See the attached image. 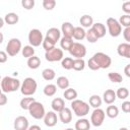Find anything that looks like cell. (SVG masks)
<instances>
[{
  "label": "cell",
  "instance_id": "cell-1",
  "mask_svg": "<svg viewBox=\"0 0 130 130\" xmlns=\"http://www.w3.org/2000/svg\"><path fill=\"white\" fill-rule=\"evenodd\" d=\"M20 80L15 78V77H11V76H5L1 79L0 82V87L2 92L7 93V92H13L16 91L17 89L20 88Z\"/></svg>",
  "mask_w": 130,
  "mask_h": 130
},
{
  "label": "cell",
  "instance_id": "cell-2",
  "mask_svg": "<svg viewBox=\"0 0 130 130\" xmlns=\"http://www.w3.org/2000/svg\"><path fill=\"white\" fill-rule=\"evenodd\" d=\"M38 88V83L32 77H26L20 84V92L24 96H31Z\"/></svg>",
  "mask_w": 130,
  "mask_h": 130
},
{
  "label": "cell",
  "instance_id": "cell-3",
  "mask_svg": "<svg viewBox=\"0 0 130 130\" xmlns=\"http://www.w3.org/2000/svg\"><path fill=\"white\" fill-rule=\"evenodd\" d=\"M71 111H73L77 117L83 118L89 113V105L84 101L76 99L71 102Z\"/></svg>",
  "mask_w": 130,
  "mask_h": 130
},
{
  "label": "cell",
  "instance_id": "cell-4",
  "mask_svg": "<svg viewBox=\"0 0 130 130\" xmlns=\"http://www.w3.org/2000/svg\"><path fill=\"white\" fill-rule=\"evenodd\" d=\"M92 60L95 62V64L98 65V67L100 69H107L111 66L112 64V59L109 55L103 53V52H98L95 53L92 57Z\"/></svg>",
  "mask_w": 130,
  "mask_h": 130
},
{
  "label": "cell",
  "instance_id": "cell-5",
  "mask_svg": "<svg viewBox=\"0 0 130 130\" xmlns=\"http://www.w3.org/2000/svg\"><path fill=\"white\" fill-rule=\"evenodd\" d=\"M28 113L29 115L36 119V120H40V119H43L45 114H46V111H45V107L42 103L40 102H37L35 101L34 103H31V105L29 106L28 108Z\"/></svg>",
  "mask_w": 130,
  "mask_h": 130
},
{
  "label": "cell",
  "instance_id": "cell-6",
  "mask_svg": "<svg viewBox=\"0 0 130 130\" xmlns=\"http://www.w3.org/2000/svg\"><path fill=\"white\" fill-rule=\"evenodd\" d=\"M22 49V45L19 39L17 38H12L8 41L7 45H6V54L10 57H14L16 56Z\"/></svg>",
  "mask_w": 130,
  "mask_h": 130
},
{
  "label": "cell",
  "instance_id": "cell-7",
  "mask_svg": "<svg viewBox=\"0 0 130 130\" xmlns=\"http://www.w3.org/2000/svg\"><path fill=\"white\" fill-rule=\"evenodd\" d=\"M107 27H108V31L110 34L111 37L113 38H117L121 35L122 32V26L120 25L119 21L117 19H115L114 17H109L107 19Z\"/></svg>",
  "mask_w": 130,
  "mask_h": 130
},
{
  "label": "cell",
  "instance_id": "cell-8",
  "mask_svg": "<svg viewBox=\"0 0 130 130\" xmlns=\"http://www.w3.org/2000/svg\"><path fill=\"white\" fill-rule=\"evenodd\" d=\"M68 52L75 59H83V57L86 55V48L81 43L73 42V44L70 47V49L68 50Z\"/></svg>",
  "mask_w": 130,
  "mask_h": 130
},
{
  "label": "cell",
  "instance_id": "cell-9",
  "mask_svg": "<svg viewBox=\"0 0 130 130\" xmlns=\"http://www.w3.org/2000/svg\"><path fill=\"white\" fill-rule=\"evenodd\" d=\"M27 38H28V42H29L30 46L34 47V48L41 46L42 43H43V40H44L42 31L40 29H38V28L30 29L29 32H28V37Z\"/></svg>",
  "mask_w": 130,
  "mask_h": 130
},
{
  "label": "cell",
  "instance_id": "cell-10",
  "mask_svg": "<svg viewBox=\"0 0 130 130\" xmlns=\"http://www.w3.org/2000/svg\"><path fill=\"white\" fill-rule=\"evenodd\" d=\"M105 117H106V114L104 110H102L101 108L94 109L90 115V124L93 125L94 127H100L103 125L105 121Z\"/></svg>",
  "mask_w": 130,
  "mask_h": 130
},
{
  "label": "cell",
  "instance_id": "cell-11",
  "mask_svg": "<svg viewBox=\"0 0 130 130\" xmlns=\"http://www.w3.org/2000/svg\"><path fill=\"white\" fill-rule=\"evenodd\" d=\"M45 58L49 62H58L64 58V53H63L62 49L55 47V48H53L50 51H47L45 53Z\"/></svg>",
  "mask_w": 130,
  "mask_h": 130
},
{
  "label": "cell",
  "instance_id": "cell-12",
  "mask_svg": "<svg viewBox=\"0 0 130 130\" xmlns=\"http://www.w3.org/2000/svg\"><path fill=\"white\" fill-rule=\"evenodd\" d=\"M13 127H14V130H27L29 127V122L26 117L18 116L14 120Z\"/></svg>",
  "mask_w": 130,
  "mask_h": 130
},
{
  "label": "cell",
  "instance_id": "cell-13",
  "mask_svg": "<svg viewBox=\"0 0 130 130\" xmlns=\"http://www.w3.org/2000/svg\"><path fill=\"white\" fill-rule=\"evenodd\" d=\"M43 119H44V123H45V125L47 127H54L57 124V121H58L57 114L54 111L47 112Z\"/></svg>",
  "mask_w": 130,
  "mask_h": 130
},
{
  "label": "cell",
  "instance_id": "cell-14",
  "mask_svg": "<svg viewBox=\"0 0 130 130\" xmlns=\"http://www.w3.org/2000/svg\"><path fill=\"white\" fill-rule=\"evenodd\" d=\"M46 39H48L49 41L53 42L54 44H56L58 41H60L61 39V31L60 29H58L57 27H51L47 30L46 32Z\"/></svg>",
  "mask_w": 130,
  "mask_h": 130
},
{
  "label": "cell",
  "instance_id": "cell-15",
  "mask_svg": "<svg viewBox=\"0 0 130 130\" xmlns=\"http://www.w3.org/2000/svg\"><path fill=\"white\" fill-rule=\"evenodd\" d=\"M59 119L63 124H69L72 121V111L69 108H64L59 112Z\"/></svg>",
  "mask_w": 130,
  "mask_h": 130
},
{
  "label": "cell",
  "instance_id": "cell-16",
  "mask_svg": "<svg viewBox=\"0 0 130 130\" xmlns=\"http://www.w3.org/2000/svg\"><path fill=\"white\" fill-rule=\"evenodd\" d=\"M90 28H91L92 31L95 34V36L98 37V39L104 38L105 35H106V32H107L106 26H105V24H103L102 22H95V23H93Z\"/></svg>",
  "mask_w": 130,
  "mask_h": 130
},
{
  "label": "cell",
  "instance_id": "cell-17",
  "mask_svg": "<svg viewBox=\"0 0 130 130\" xmlns=\"http://www.w3.org/2000/svg\"><path fill=\"white\" fill-rule=\"evenodd\" d=\"M117 53L121 57L130 58V44L129 43H121L117 47Z\"/></svg>",
  "mask_w": 130,
  "mask_h": 130
},
{
  "label": "cell",
  "instance_id": "cell-18",
  "mask_svg": "<svg viewBox=\"0 0 130 130\" xmlns=\"http://www.w3.org/2000/svg\"><path fill=\"white\" fill-rule=\"evenodd\" d=\"M62 34H63V37H67V38H72L73 37V31H74V26L71 22H68V21H65L62 23V26H61V30H60Z\"/></svg>",
  "mask_w": 130,
  "mask_h": 130
},
{
  "label": "cell",
  "instance_id": "cell-19",
  "mask_svg": "<svg viewBox=\"0 0 130 130\" xmlns=\"http://www.w3.org/2000/svg\"><path fill=\"white\" fill-rule=\"evenodd\" d=\"M90 122L89 120L85 119V118H79L76 122H75V126H74V130H89L90 129Z\"/></svg>",
  "mask_w": 130,
  "mask_h": 130
},
{
  "label": "cell",
  "instance_id": "cell-20",
  "mask_svg": "<svg viewBox=\"0 0 130 130\" xmlns=\"http://www.w3.org/2000/svg\"><path fill=\"white\" fill-rule=\"evenodd\" d=\"M116 99V92L114 89H106V91L103 94V101L108 105L114 104Z\"/></svg>",
  "mask_w": 130,
  "mask_h": 130
},
{
  "label": "cell",
  "instance_id": "cell-21",
  "mask_svg": "<svg viewBox=\"0 0 130 130\" xmlns=\"http://www.w3.org/2000/svg\"><path fill=\"white\" fill-rule=\"evenodd\" d=\"M51 107L53 109V111L56 113V112H60L62 111L64 108H65V102L63 99L61 98H55L52 102H51Z\"/></svg>",
  "mask_w": 130,
  "mask_h": 130
},
{
  "label": "cell",
  "instance_id": "cell-22",
  "mask_svg": "<svg viewBox=\"0 0 130 130\" xmlns=\"http://www.w3.org/2000/svg\"><path fill=\"white\" fill-rule=\"evenodd\" d=\"M79 23L81 24V27H86V28H90L91 25L93 24V18L89 15V14H84L80 17L79 19Z\"/></svg>",
  "mask_w": 130,
  "mask_h": 130
},
{
  "label": "cell",
  "instance_id": "cell-23",
  "mask_svg": "<svg viewBox=\"0 0 130 130\" xmlns=\"http://www.w3.org/2000/svg\"><path fill=\"white\" fill-rule=\"evenodd\" d=\"M18 20H19V17L14 12H9L4 16V22L7 24H10V25L16 24L18 22Z\"/></svg>",
  "mask_w": 130,
  "mask_h": 130
},
{
  "label": "cell",
  "instance_id": "cell-24",
  "mask_svg": "<svg viewBox=\"0 0 130 130\" xmlns=\"http://www.w3.org/2000/svg\"><path fill=\"white\" fill-rule=\"evenodd\" d=\"M26 64H27L29 69H32V70L38 69L40 67V65H41V59L38 56H32V57L27 59Z\"/></svg>",
  "mask_w": 130,
  "mask_h": 130
},
{
  "label": "cell",
  "instance_id": "cell-25",
  "mask_svg": "<svg viewBox=\"0 0 130 130\" xmlns=\"http://www.w3.org/2000/svg\"><path fill=\"white\" fill-rule=\"evenodd\" d=\"M77 95H78L77 91H76L74 88H71V87H68V88L65 89L64 92H63V96L65 98V100L71 101V102L74 101V100H76Z\"/></svg>",
  "mask_w": 130,
  "mask_h": 130
},
{
  "label": "cell",
  "instance_id": "cell-26",
  "mask_svg": "<svg viewBox=\"0 0 130 130\" xmlns=\"http://www.w3.org/2000/svg\"><path fill=\"white\" fill-rule=\"evenodd\" d=\"M109 118L111 119H114V118H117L118 115H119V109L117 106H114V105H110L107 107L106 109V113H105Z\"/></svg>",
  "mask_w": 130,
  "mask_h": 130
},
{
  "label": "cell",
  "instance_id": "cell-27",
  "mask_svg": "<svg viewBox=\"0 0 130 130\" xmlns=\"http://www.w3.org/2000/svg\"><path fill=\"white\" fill-rule=\"evenodd\" d=\"M72 38H74L77 41H82L83 39H85V30H84V28L81 27V26H75Z\"/></svg>",
  "mask_w": 130,
  "mask_h": 130
},
{
  "label": "cell",
  "instance_id": "cell-28",
  "mask_svg": "<svg viewBox=\"0 0 130 130\" xmlns=\"http://www.w3.org/2000/svg\"><path fill=\"white\" fill-rule=\"evenodd\" d=\"M42 76H43V78L45 80L51 81L56 77V72L52 68H46V69H44L42 71Z\"/></svg>",
  "mask_w": 130,
  "mask_h": 130
},
{
  "label": "cell",
  "instance_id": "cell-29",
  "mask_svg": "<svg viewBox=\"0 0 130 130\" xmlns=\"http://www.w3.org/2000/svg\"><path fill=\"white\" fill-rule=\"evenodd\" d=\"M102 103H103V100L100 95L98 94H92L90 98H89V106L94 108V109H98L102 106Z\"/></svg>",
  "mask_w": 130,
  "mask_h": 130
},
{
  "label": "cell",
  "instance_id": "cell-30",
  "mask_svg": "<svg viewBox=\"0 0 130 130\" xmlns=\"http://www.w3.org/2000/svg\"><path fill=\"white\" fill-rule=\"evenodd\" d=\"M73 44V40L72 38H67V37H62L60 39V46L62 48V51L65 50V51H68L70 49V47L72 46Z\"/></svg>",
  "mask_w": 130,
  "mask_h": 130
},
{
  "label": "cell",
  "instance_id": "cell-31",
  "mask_svg": "<svg viewBox=\"0 0 130 130\" xmlns=\"http://www.w3.org/2000/svg\"><path fill=\"white\" fill-rule=\"evenodd\" d=\"M43 92H44V94H45L46 96H53V95H55L56 92H57V86H56L55 84L49 83V84H47V85L44 87Z\"/></svg>",
  "mask_w": 130,
  "mask_h": 130
},
{
  "label": "cell",
  "instance_id": "cell-32",
  "mask_svg": "<svg viewBox=\"0 0 130 130\" xmlns=\"http://www.w3.org/2000/svg\"><path fill=\"white\" fill-rule=\"evenodd\" d=\"M36 100H35V98H31V96H24V98H22L21 100H20V102H19V106H20V108L22 109V110H28V108H29V106L31 105V103H34Z\"/></svg>",
  "mask_w": 130,
  "mask_h": 130
},
{
  "label": "cell",
  "instance_id": "cell-33",
  "mask_svg": "<svg viewBox=\"0 0 130 130\" xmlns=\"http://www.w3.org/2000/svg\"><path fill=\"white\" fill-rule=\"evenodd\" d=\"M69 84H70L69 79H68L66 76H59V77L57 78V86H58L59 88L65 90V89H67V88L69 87Z\"/></svg>",
  "mask_w": 130,
  "mask_h": 130
},
{
  "label": "cell",
  "instance_id": "cell-34",
  "mask_svg": "<svg viewBox=\"0 0 130 130\" xmlns=\"http://www.w3.org/2000/svg\"><path fill=\"white\" fill-rule=\"evenodd\" d=\"M21 54L24 58H30L32 56H35V49L34 47H31L30 45H27V46H24L22 49H21Z\"/></svg>",
  "mask_w": 130,
  "mask_h": 130
},
{
  "label": "cell",
  "instance_id": "cell-35",
  "mask_svg": "<svg viewBox=\"0 0 130 130\" xmlns=\"http://www.w3.org/2000/svg\"><path fill=\"white\" fill-rule=\"evenodd\" d=\"M85 68V61L83 59H74L73 60V65L72 69L75 71H82Z\"/></svg>",
  "mask_w": 130,
  "mask_h": 130
},
{
  "label": "cell",
  "instance_id": "cell-36",
  "mask_svg": "<svg viewBox=\"0 0 130 130\" xmlns=\"http://www.w3.org/2000/svg\"><path fill=\"white\" fill-rule=\"evenodd\" d=\"M108 78L113 83H120V82L123 81L122 75L120 73H118V72H109L108 73Z\"/></svg>",
  "mask_w": 130,
  "mask_h": 130
},
{
  "label": "cell",
  "instance_id": "cell-37",
  "mask_svg": "<svg viewBox=\"0 0 130 130\" xmlns=\"http://www.w3.org/2000/svg\"><path fill=\"white\" fill-rule=\"evenodd\" d=\"M116 92V98L121 100H126L129 96V90L127 87H119Z\"/></svg>",
  "mask_w": 130,
  "mask_h": 130
},
{
  "label": "cell",
  "instance_id": "cell-38",
  "mask_svg": "<svg viewBox=\"0 0 130 130\" xmlns=\"http://www.w3.org/2000/svg\"><path fill=\"white\" fill-rule=\"evenodd\" d=\"M72 65H73V59L71 57H65L61 60V66L66 70L72 69Z\"/></svg>",
  "mask_w": 130,
  "mask_h": 130
},
{
  "label": "cell",
  "instance_id": "cell-39",
  "mask_svg": "<svg viewBox=\"0 0 130 130\" xmlns=\"http://www.w3.org/2000/svg\"><path fill=\"white\" fill-rule=\"evenodd\" d=\"M85 39H86V41H87L88 43H91V44L98 42V40H99L98 37L95 36V34L92 31L91 28H88V30L85 31Z\"/></svg>",
  "mask_w": 130,
  "mask_h": 130
},
{
  "label": "cell",
  "instance_id": "cell-40",
  "mask_svg": "<svg viewBox=\"0 0 130 130\" xmlns=\"http://www.w3.org/2000/svg\"><path fill=\"white\" fill-rule=\"evenodd\" d=\"M121 26L124 27H130V15L129 14H124L120 17V19L118 20Z\"/></svg>",
  "mask_w": 130,
  "mask_h": 130
},
{
  "label": "cell",
  "instance_id": "cell-41",
  "mask_svg": "<svg viewBox=\"0 0 130 130\" xmlns=\"http://www.w3.org/2000/svg\"><path fill=\"white\" fill-rule=\"evenodd\" d=\"M56 6V1L55 0H44L43 1V7L46 10H53Z\"/></svg>",
  "mask_w": 130,
  "mask_h": 130
},
{
  "label": "cell",
  "instance_id": "cell-42",
  "mask_svg": "<svg viewBox=\"0 0 130 130\" xmlns=\"http://www.w3.org/2000/svg\"><path fill=\"white\" fill-rule=\"evenodd\" d=\"M55 45H56V44H54L53 42L49 41V40L46 39V38L43 40V43H42V46H43V48L45 49L46 52H47V51H50V50L53 49V48H55Z\"/></svg>",
  "mask_w": 130,
  "mask_h": 130
},
{
  "label": "cell",
  "instance_id": "cell-43",
  "mask_svg": "<svg viewBox=\"0 0 130 130\" xmlns=\"http://www.w3.org/2000/svg\"><path fill=\"white\" fill-rule=\"evenodd\" d=\"M21 6L26 10H30L35 6V0H22L21 1Z\"/></svg>",
  "mask_w": 130,
  "mask_h": 130
},
{
  "label": "cell",
  "instance_id": "cell-44",
  "mask_svg": "<svg viewBox=\"0 0 130 130\" xmlns=\"http://www.w3.org/2000/svg\"><path fill=\"white\" fill-rule=\"evenodd\" d=\"M87 66H88L89 69H91V70H93V71L100 69V68L98 67V65L95 64V62L92 60V58H89V59H88V61H87Z\"/></svg>",
  "mask_w": 130,
  "mask_h": 130
},
{
  "label": "cell",
  "instance_id": "cell-45",
  "mask_svg": "<svg viewBox=\"0 0 130 130\" xmlns=\"http://www.w3.org/2000/svg\"><path fill=\"white\" fill-rule=\"evenodd\" d=\"M122 111L126 114H128L130 112V102L129 101H125L122 103Z\"/></svg>",
  "mask_w": 130,
  "mask_h": 130
},
{
  "label": "cell",
  "instance_id": "cell-46",
  "mask_svg": "<svg viewBox=\"0 0 130 130\" xmlns=\"http://www.w3.org/2000/svg\"><path fill=\"white\" fill-rule=\"evenodd\" d=\"M123 37L126 41V43L130 42V27H125L123 30Z\"/></svg>",
  "mask_w": 130,
  "mask_h": 130
},
{
  "label": "cell",
  "instance_id": "cell-47",
  "mask_svg": "<svg viewBox=\"0 0 130 130\" xmlns=\"http://www.w3.org/2000/svg\"><path fill=\"white\" fill-rule=\"evenodd\" d=\"M122 10L126 13V14H129L130 13V1H127V2H124L123 5H122Z\"/></svg>",
  "mask_w": 130,
  "mask_h": 130
},
{
  "label": "cell",
  "instance_id": "cell-48",
  "mask_svg": "<svg viewBox=\"0 0 130 130\" xmlns=\"http://www.w3.org/2000/svg\"><path fill=\"white\" fill-rule=\"evenodd\" d=\"M7 102H8L7 95H6L4 92H1V93H0V106H4V105H6Z\"/></svg>",
  "mask_w": 130,
  "mask_h": 130
},
{
  "label": "cell",
  "instance_id": "cell-49",
  "mask_svg": "<svg viewBox=\"0 0 130 130\" xmlns=\"http://www.w3.org/2000/svg\"><path fill=\"white\" fill-rule=\"evenodd\" d=\"M8 59V55L4 51H0V63H5Z\"/></svg>",
  "mask_w": 130,
  "mask_h": 130
},
{
  "label": "cell",
  "instance_id": "cell-50",
  "mask_svg": "<svg viewBox=\"0 0 130 130\" xmlns=\"http://www.w3.org/2000/svg\"><path fill=\"white\" fill-rule=\"evenodd\" d=\"M124 72H125V74H126L127 77H130V64H127L126 65V67L124 69Z\"/></svg>",
  "mask_w": 130,
  "mask_h": 130
},
{
  "label": "cell",
  "instance_id": "cell-51",
  "mask_svg": "<svg viewBox=\"0 0 130 130\" xmlns=\"http://www.w3.org/2000/svg\"><path fill=\"white\" fill-rule=\"evenodd\" d=\"M27 130H42V129H41V127L39 125H31V126L28 127Z\"/></svg>",
  "mask_w": 130,
  "mask_h": 130
},
{
  "label": "cell",
  "instance_id": "cell-52",
  "mask_svg": "<svg viewBox=\"0 0 130 130\" xmlns=\"http://www.w3.org/2000/svg\"><path fill=\"white\" fill-rule=\"evenodd\" d=\"M3 25H4V19L0 17V28H2V27H3Z\"/></svg>",
  "mask_w": 130,
  "mask_h": 130
},
{
  "label": "cell",
  "instance_id": "cell-53",
  "mask_svg": "<svg viewBox=\"0 0 130 130\" xmlns=\"http://www.w3.org/2000/svg\"><path fill=\"white\" fill-rule=\"evenodd\" d=\"M3 40H4V36H3L2 32H0V44L3 43Z\"/></svg>",
  "mask_w": 130,
  "mask_h": 130
},
{
  "label": "cell",
  "instance_id": "cell-54",
  "mask_svg": "<svg viewBox=\"0 0 130 130\" xmlns=\"http://www.w3.org/2000/svg\"><path fill=\"white\" fill-rule=\"evenodd\" d=\"M119 130H128V128H126V127H122V128H120Z\"/></svg>",
  "mask_w": 130,
  "mask_h": 130
},
{
  "label": "cell",
  "instance_id": "cell-55",
  "mask_svg": "<svg viewBox=\"0 0 130 130\" xmlns=\"http://www.w3.org/2000/svg\"><path fill=\"white\" fill-rule=\"evenodd\" d=\"M64 130H74L73 128H67V129H64Z\"/></svg>",
  "mask_w": 130,
  "mask_h": 130
},
{
  "label": "cell",
  "instance_id": "cell-56",
  "mask_svg": "<svg viewBox=\"0 0 130 130\" xmlns=\"http://www.w3.org/2000/svg\"><path fill=\"white\" fill-rule=\"evenodd\" d=\"M1 92H2V90H1V87H0V93H1Z\"/></svg>",
  "mask_w": 130,
  "mask_h": 130
},
{
  "label": "cell",
  "instance_id": "cell-57",
  "mask_svg": "<svg viewBox=\"0 0 130 130\" xmlns=\"http://www.w3.org/2000/svg\"><path fill=\"white\" fill-rule=\"evenodd\" d=\"M1 79H2V78H1V76H0V82H1Z\"/></svg>",
  "mask_w": 130,
  "mask_h": 130
}]
</instances>
